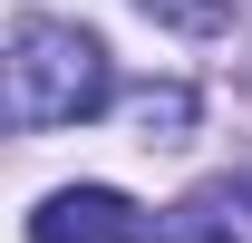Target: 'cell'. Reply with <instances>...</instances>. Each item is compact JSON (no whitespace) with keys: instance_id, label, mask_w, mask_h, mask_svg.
Returning a JSON list of instances; mask_svg holds the SVG:
<instances>
[{"instance_id":"2","label":"cell","mask_w":252,"mask_h":243,"mask_svg":"<svg viewBox=\"0 0 252 243\" xmlns=\"http://www.w3.org/2000/svg\"><path fill=\"white\" fill-rule=\"evenodd\" d=\"M136 204H126L117 185H59L49 204L30 214V243H136Z\"/></svg>"},{"instance_id":"5","label":"cell","mask_w":252,"mask_h":243,"mask_svg":"<svg viewBox=\"0 0 252 243\" xmlns=\"http://www.w3.org/2000/svg\"><path fill=\"white\" fill-rule=\"evenodd\" d=\"M156 30H175V39H223L233 30V0H136Z\"/></svg>"},{"instance_id":"1","label":"cell","mask_w":252,"mask_h":243,"mask_svg":"<svg viewBox=\"0 0 252 243\" xmlns=\"http://www.w3.org/2000/svg\"><path fill=\"white\" fill-rule=\"evenodd\" d=\"M117 97L107 49L78 20H10V126H78Z\"/></svg>"},{"instance_id":"3","label":"cell","mask_w":252,"mask_h":243,"mask_svg":"<svg viewBox=\"0 0 252 243\" xmlns=\"http://www.w3.org/2000/svg\"><path fill=\"white\" fill-rule=\"evenodd\" d=\"M252 234V175H223V185H194L185 204L156 224V243H243Z\"/></svg>"},{"instance_id":"4","label":"cell","mask_w":252,"mask_h":243,"mask_svg":"<svg viewBox=\"0 0 252 243\" xmlns=\"http://www.w3.org/2000/svg\"><path fill=\"white\" fill-rule=\"evenodd\" d=\"M126 126H136V146H185L194 136V88H175V78H146V88L126 97Z\"/></svg>"}]
</instances>
